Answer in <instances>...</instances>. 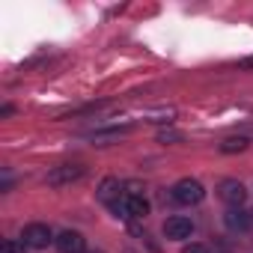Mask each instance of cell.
<instances>
[{"mask_svg":"<svg viewBox=\"0 0 253 253\" xmlns=\"http://www.w3.org/2000/svg\"><path fill=\"white\" fill-rule=\"evenodd\" d=\"M84 247H86V241H84V235L75 232V229H66V232L57 235V250H60V253H84Z\"/></svg>","mask_w":253,"mask_h":253,"instance_id":"cell-6","label":"cell"},{"mask_svg":"<svg viewBox=\"0 0 253 253\" xmlns=\"http://www.w3.org/2000/svg\"><path fill=\"white\" fill-rule=\"evenodd\" d=\"M182 253H209V250H206L203 244H191V247H185Z\"/></svg>","mask_w":253,"mask_h":253,"instance_id":"cell-13","label":"cell"},{"mask_svg":"<svg viewBox=\"0 0 253 253\" xmlns=\"http://www.w3.org/2000/svg\"><path fill=\"white\" fill-rule=\"evenodd\" d=\"M173 116H176L173 107H158V110H149V113H146L149 122H173Z\"/></svg>","mask_w":253,"mask_h":253,"instance_id":"cell-10","label":"cell"},{"mask_svg":"<svg viewBox=\"0 0 253 253\" xmlns=\"http://www.w3.org/2000/svg\"><path fill=\"white\" fill-rule=\"evenodd\" d=\"M244 149H247V140L244 137H229V140L220 143V152H226V155L229 152H244Z\"/></svg>","mask_w":253,"mask_h":253,"instance_id":"cell-11","label":"cell"},{"mask_svg":"<svg viewBox=\"0 0 253 253\" xmlns=\"http://www.w3.org/2000/svg\"><path fill=\"white\" fill-rule=\"evenodd\" d=\"M217 194H220V200H223V203H229L232 209H238V206L247 200L244 185H241V182H235V179H223V182H220V188H217Z\"/></svg>","mask_w":253,"mask_h":253,"instance_id":"cell-4","label":"cell"},{"mask_svg":"<svg viewBox=\"0 0 253 253\" xmlns=\"http://www.w3.org/2000/svg\"><path fill=\"white\" fill-rule=\"evenodd\" d=\"M81 176H84V164H60V167H54V170L45 176V182H48L51 188H63V185L78 182Z\"/></svg>","mask_w":253,"mask_h":253,"instance_id":"cell-2","label":"cell"},{"mask_svg":"<svg viewBox=\"0 0 253 253\" xmlns=\"http://www.w3.org/2000/svg\"><path fill=\"white\" fill-rule=\"evenodd\" d=\"M191 232H194V223H191V217L173 214V217H167V223H164V235H167V238H173V241L191 238Z\"/></svg>","mask_w":253,"mask_h":253,"instance_id":"cell-5","label":"cell"},{"mask_svg":"<svg viewBox=\"0 0 253 253\" xmlns=\"http://www.w3.org/2000/svg\"><path fill=\"white\" fill-rule=\"evenodd\" d=\"M98 200H104L107 206L116 203V200H119V182H116V179H104L101 188H98Z\"/></svg>","mask_w":253,"mask_h":253,"instance_id":"cell-8","label":"cell"},{"mask_svg":"<svg viewBox=\"0 0 253 253\" xmlns=\"http://www.w3.org/2000/svg\"><path fill=\"white\" fill-rule=\"evenodd\" d=\"M24 247H27V244H21V241H3L0 253H24Z\"/></svg>","mask_w":253,"mask_h":253,"instance_id":"cell-12","label":"cell"},{"mask_svg":"<svg viewBox=\"0 0 253 253\" xmlns=\"http://www.w3.org/2000/svg\"><path fill=\"white\" fill-rule=\"evenodd\" d=\"M21 238H24L27 247H36V250H42V247H48L51 241H57L45 223H30V226H24V235H21Z\"/></svg>","mask_w":253,"mask_h":253,"instance_id":"cell-3","label":"cell"},{"mask_svg":"<svg viewBox=\"0 0 253 253\" xmlns=\"http://www.w3.org/2000/svg\"><path fill=\"white\" fill-rule=\"evenodd\" d=\"M125 214L128 217H146L149 214V203L143 197H137V194H128L125 197Z\"/></svg>","mask_w":253,"mask_h":253,"instance_id":"cell-7","label":"cell"},{"mask_svg":"<svg viewBox=\"0 0 253 253\" xmlns=\"http://www.w3.org/2000/svg\"><path fill=\"white\" fill-rule=\"evenodd\" d=\"M158 140H161V143H167V140H179V134H176V131H164Z\"/></svg>","mask_w":253,"mask_h":253,"instance_id":"cell-14","label":"cell"},{"mask_svg":"<svg viewBox=\"0 0 253 253\" xmlns=\"http://www.w3.org/2000/svg\"><path fill=\"white\" fill-rule=\"evenodd\" d=\"M206 197V188L197 182V179H179L173 185V200L179 206H197L200 200Z\"/></svg>","mask_w":253,"mask_h":253,"instance_id":"cell-1","label":"cell"},{"mask_svg":"<svg viewBox=\"0 0 253 253\" xmlns=\"http://www.w3.org/2000/svg\"><path fill=\"white\" fill-rule=\"evenodd\" d=\"M247 211H241V209H229L226 211V226L229 229H247Z\"/></svg>","mask_w":253,"mask_h":253,"instance_id":"cell-9","label":"cell"}]
</instances>
